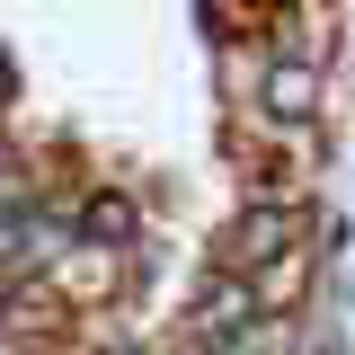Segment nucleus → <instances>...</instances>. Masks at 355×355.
Wrapping results in <instances>:
<instances>
[{"mask_svg":"<svg viewBox=\"0 0 355 355\" xmlns=\"http://www.w3.org/2000/svg\"><path fill=\"white\" fill-rule=\"evenodd\" d=\"M320 107H329V62L311 53V44H266L258 53V125L284 133V142H302L320 125Z\"/></svg>","mask_w":355,"mask_h":355,"instance_id":"nucleus-1","label":"nucleus"}]
</instances>
